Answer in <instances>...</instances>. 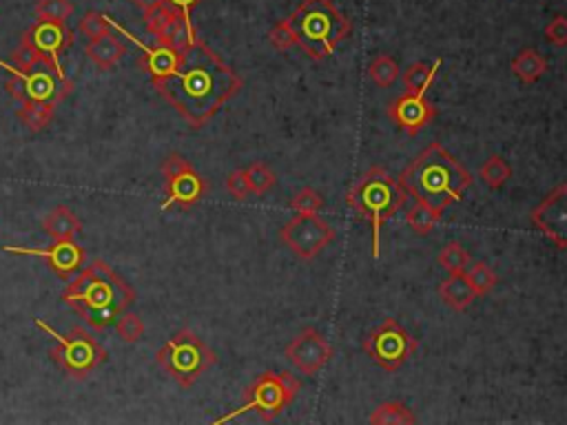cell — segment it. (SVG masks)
<instances>
[{
	"label": "cell",
	"instance_id": "obj_10",
	"mask_svg": "<svg viewBox=\"0 0 567 425\" xmlns=\"http://www.w3.org/2000/svg\"><path fill=\"white\" fill-rule=\"evenodd\" d=\"M280 239L292 255L309 262L333 242L335 230L328 221L321 220L318 212H310V215L297 212L291 221L282 226Z\"/></svg>",
	"mask_w": 567,
	"mask_h": 425
},
{
	"label": "cell",
	"instance_id": "obj_7",
	"mask_svg": "<svg viewBox=\"0 0 567 425\" xmlns=\"http://www.w3.org/2000/svg\"><path fill=\"white\" fill-rule=\"evenodd\" d=\"M297 392H300V381H297L291 372L266 370L249 386L247 392H244L242 408L226 414V417L217 419L215 423H229L247 412H257L259 419L268 423L273 421V419L280 417L284 410L295 401Z\"/></svg>",
	"mask_w": 567,
	"mask_h": 425
},
{
	"label": "cell",
	"instance_id": "obj_43",
	"mask_svg": "<svg viewBox=\"0 0 567 425\" xmlns=\"http://www.w3.org/2000/svg\"><path fill=\"white\" fill-rule=\"evenodd\" d=\"M131 3H134L142 13H146V12H151V9L158 7V4H162L164 0H131Z\"/></svg>",
	"mask_w": 567,
	"mask_h": 425
},
{
	"label": "cell",
	"instance_id": "obj_4",
	"mask_svg": "<svg viewBox=\"0 0 567 425\" xmlns=\"http://www.w3.org/2000/svg\"><path fill=\"white\" fill-rule=\"evenodd\" d=\"M286 21L291 22L297 47L313 60L333 56L353 31L351 21L330 0H301Z\"/></svg>",
	"mask_w": 567,
	"mask_h": 425
},
{
	"label": "cell",
	"instance_id": "obj_14",
	"mask_svg": "<svg viewBox=\"0 0 567 425\" xmlns=\"http://www.w3.org/2000/svg\"><path fill=\"white\" fill-rule=\"evenodd\" d=\"M22 36L30 38L31 45H34L38 54L42 56V63L49 65V67L58 74V78L67 80L63 65H60V54H63L67 47H71V42H74V31H69L65 22L38 21Z\"/></svg>",
	"mask_w": 567,
	"mask_h": 425
},
{
	"label": "cell",
	"instance_id": "obj_18",
	"mask_svg": "<svg viewBox=\"0 0 567 425\" xmlns=\"http://www.w3.org/2000/svg\"><path fill=\"white\" fill-rule=\"evenodd\" d=\"M109 22H111V27H116V30H120L122 34H125L126 38H131V40H134L135 45H138L140 49L144 51V56H142V58H140V65H142V67H144L146 71H149L151 82L158 84V82H162V80H167L169 75L176 74L178 67H179V58H182V51L171 49V47H167V45L146 47V45H142V42H140L135 36L126 34V31L122 30L120 25H116V22H113L111 18H109Z\"/></svg>",
	"mask_w": 567,
	"mask_h": 425
},
{
	"label": "cell",
	"instance_id": "obj_1",
	"mask_svg": "<svg viewBox=\"0 0 567 425\" xmlns=\"http://www.w3.org/2000/svg\"><path fill=\"white\" fill-rule=\"evenodd\" d=\"M153 87L188 125L200 129L242 91L244 80L205 40L196 38L182 49L176 74Z\"/></svg>",
	"mask_w": 567,
	"mask_h": 425
},
{
	"label": "cell",
	"instance_id": "obj_13",
	"mask_svg": "<svg viewBox=\"0 0 567 425\" xmlns=\"http://www.w3.org/2000/svg\"><path fill=\"white\" fill-rule=\"evenodd\" d=\"M532 224L545 235L556 248H567V184H559L550 195L543 197L541 204L532 211Z\"/></svg>",
	"mask_w": 567,
	"mask_h": 425
},
{
	"label": "cell",
	"instance_id": "obj_19",
	"mask_svg": "<svg viewBox=\"0 0 567 425\" xmlns=\"http://www.w3.org/2000/svg\"><path fill=\"white\" fill-rule=\"evenodd\" d=\"M42 230L54 242H71L83 230V221L78 220V215L69 206H56L42 220Z\"/></svg>",
	"mask_w": 567,
	"mask_h": 425
},
{
	"label": "cell",
	"instance_id": "obj_22",
	"mask_svg": "<svg viewBox=\"0 0 567 425\" xmlns=\"http://www.w3.org/2000/svg\"><path fill=\"white\" fill-rule=\"evenodd\" d=\"M510 67H512V74L517 75L521 82L534 84L536 80H541L543 74L547 71V60L543 58L536 49H532V47H523V49L512 58Z\"/></svg>",
	"mask_w": 567,
	"mask_h": 425
},
{
	"label": "cell",
	"instance_id": "obj_21",
	"mask_svg": "<svg viewBox=\"0 0 567 425\" xmlns=\"http://www.w3.org/2000/svg\"><path fill=\"white\" fill-rule=\"evenodd\" d=\"M439 297L443 299V304L450 306L452 310H467L479 295L475 292V288L470 286L467 277L463 273H450L448 280L439 283Z\"/></svg>",
	"mask_w": 567,
	"mask_h": 425
},
{
	"label": "cell",
	"instance_id": "obj_24",
	"mask_svg": "<svg viewBox=\"0 0 567 425\" xmlns=\"http://www.w3.org/2000/svg\"><path fill=\"white\" fill-rule=\"evenodd\" d=\"M56 113L54 102H38V100H25L22 107L18 108V120L22 122V126L31 131V134H40L47 126L51 125Z\"/></svg>",
	"mask_w": 567,
	"mask_h": 425
},
{
	"label": "cell",
	"instance_id": "obj_30",
	"mask_svg": "<svg viewBox=\"0 0 567 425\" xmlns=\"http://www.w3.org/2000/svg\"><path fill=\"white\" fill-rule=\"evenodd\" d=\"M463 275L467 277V282H470V286L475 288V292L479 297L493 291V288L496 286V282H499L496 273L485 262L467 264V268L463 271Z\"/></svg>",
	"mask_w": 567,
	"mask_h": 425
},
{
	"label": "cell",
	"instance_id": "obj_5",
	"mask_svg": "<svg viewBox=\"0 0 567 425\" xmlns=\"http://www.w3.org/2000/svg\"><path fill=\"white\" fill-rule=\"evenodd\" d=\"M406 191L384 167H371L346 195V204L372 224V257L381 255V226L404 206Z\"/></svg>",
	"mask_w": 567,
	"mask_h": 425
},
{
	"label": "cell",
	"instance_id": "obj_12",
	"mask_svg": "<svg viewBox=\"0 0 567 425\" xmlns=\"http://www.w3.org/2000/svg\"><path fill=\"white\" fill-rule=\"evenodd\" d=\"M288 361L306 377H315L333 359V346L318 328H304L284 348Z\"/></svg>",
	"mask_w": 567,
	"mask_h": 425
},
{
	"label": "cell",
	"instance_id": "obj_8",
	"mask_svg": "<svg viewBox=\"0 0 567 425\" xmlns=\"http://www.w3.org/2000/svg\"><path fill=\"white\" fill-rule=\"evenodd\" d=\"M36 325L56 339L51 357L71 379H87L98 366L107 361V351L102 343H98L84 328H71L69 334H60L40 319H36Z\"/></svg>",
	"mask_w": 567,
	"mask_h": 425
},
{
	"label": "cell",
	"instance_id": "obj_6",
	"mask_svg": "<svg viewBox=\"0 0 567 425\" xmlns=\"http://www.w3.org/2000/svg\"><path fill=\"white\" fill-rule=\"evenodd\" d=\"M155 363L171 377L179 388L196 386L217 363V352L191 330H179L155 352Z\"/></svg>",
	"mask_w": 567,
	"mask_h": 425
},
{
	"label": "cell",
	"instance_id": "obj_26",
	"mask_svg": "<svg viewBox=\"0 0 567 425\" xmlns=\"http://www.w3.org/2000/svg\"><path fill=\"white\" fill-rule=\"evenodd\" d=\"M399 74L401 71L397 60L386 54L377 56V58L368 65V78H371V82L377 84L379 89L392 87V84L397 82V78H399Z\"/></svg>",
	"mask_w": 567,
	"mask_h": 425
},
{
	"label": "cell",
	"instance_id": "obj_16",
	"mask_svg": "<svg viewBox=\"0 0 567 425\" xmlns=\"http://www.w3.org/2000/svg\"><path fill=\"white\" fill-rule=\"evenodd\" d=\"M434 116H437V108L425 100V96L404 93L388 105V117L408 135H417L423 126L432 122Z\"/></svg>",
	"mask_w": 567,
	"mask_h": 425
},
{
	"label": "cell",
	"instance_id": "obj_28",
	"mask_svg": "<svg viewBox=\"0 0 567 425\" xmlns=\"http://www.w3.org/2000/svg\"><path fill=\"white\" fill-rule=\"evenodd\" d=\"M479 178L484 179L485 186L490 188H501L510 178H512V169L505 162L501 155H490L479 169Z\"/></svg>",
	"mask_w": 567,
	"mask_h": 425
},
{
	"label": "cell",
	"instance_id": "obj_32",
	"mask_svg": "<svg viewBox=\"0 0 567 425\" xmlns=\"http://www.w3.org/2000/svg\"><path fill=\"white\" fill-rule=\"evenodd\" d=\"M244 173H247L250 193H255V195H266L277 184V176L273 173V169L262 162H253L249 169H244Z\"/></svg>",
	"mask_w": 567,
	"mask_h": 425
},
{
	"label": "cell",
	"instance_id": "obj_15",
	"mask_svg": "<svg viewBox=\"0 0 567 425\" xmlns=\"http://www.w3.org/2000/svg\"><path fill=\"white\" fill-rule=\"evenodd\" d=\"M9 255H31V257H42L51 266V271L58 277H71L78 273L84 264V248L71 239V242H54L47 248H18L4 247Z\"/></svg>",
	"mask_w": 567,
	"mask_h": 425
},
{
	"label": "cell",
	"instance_id": "obj_39",
	"mask_svg": "<svg viewBox=\"0 0 567 425\" xmlns=\"http://www.w3.org/2000/svg\"><path fill=\"white\" fill-rule=\"evenodd\" d=\"M268 40H271V45L280 51H286V49H291V47L297 45L295 34H292V27L288 21L277 22V25L273 27L271 31H268Z\"/></svg>",
	"mask_w": 567,
	"mask_h": 425
},
{
	"label": "cell",
	"instance_id": "obj_40",
	"mask_svg": "<svg viewBox=\"0 0 567 425\" xmlns=\"http://www.w3.org/2000/svg\"><path fill=\"white\" fill-rule=\"evenodd\" d=\"M224 184H226V191L231 193V197H235L238 202H244L250 195V186H249V179H247V173H244V169L229 173Z\"/></svg>",
	"mask_w": 567,
	"mask_h": 425
},
{
	"label": "cell",
	"instance_id": "obj_25",
	"mask_svg": "<svg viewBox=\"0 0 567 425\" xmlns=\"http://www.w3.org/2000/svg\"><path fill=\"white\" fill-rule=\"evenodd\" d=\"M368 423L375 425H414L417 414L404 403V401H388V403L377 405L368 417Z\"/></svg>",
	"mask_w": 567,
	"mask_h": 425
},
{
	"label": "cell",
	"instance_id": "obj_3",
	"mask_svg": "<svg viewBox=\"0 0 567 425\" xmlns=\"http://www.w3.org/2000/svg\"><path fill=\"white\" fill-rule=\"evenodd\" d=\"M63 301L93 330L102 333L118 319V315L129 310L135 301V292L107 262L93 259L69 283L63 292Z\"/></svg>",
	"mask_w": 567,
	"mask_h": 425
},
{
	"label": "cell",
	"instance_id": "obj_11",
	"mask_svg": "<svg viewBox=\"0 0 567 425\" xmlns=\"http://www.w3.org/2000/svg\"><path fill=\"white\" fill-rule=\"evenodd\" d=\"M162 176L167 179V200L160 204V211H169L171 206H188L197 204L206 195V182L200 173L193 171L188 160L179 153H171L162 162Z\"/></svg>",
	"mask_w": 567,
	"mask_h": 425
},
{
	"label": "cell",
	"instance_id": "obj_9",
	"mask_svg": "<svg viewBox=\"0 0 567 425\" xmlns=\"http://www.w3.org/2000/svg\"><path fill=\"white\" fill-rule=\"evenodd\" d=\"M362 348L372 363L388 372H397L410 357H414L419 343L399 321L388 317L363 339Z\"/></svg>",
	"mask_w": 567,
	"mask_h": 425
},
{
	"label": "cell",
	"instance_id": "obj_20",
	"mask_svg": "<svg viewBox=\"0 0 567 425\" xmlns=\"http://www.w3.org/2000/svg\"><path fill=\"white\" fill-rule=\"evenodd\" d=\"M84 51H87L89 60H92L98 69L109 71L125 58L126 45L120 40V38H116L113 34H105L100 38L89 40L87 47H84Z\"/></svg>",
	"mask_w": 567,
	"mask_h": 425
},
{
	"label": "cell",
	"instance_id": "obj_23",
	"mask_svg": "<svg viewBox=\"0 0 567 425\" xmlns=\"http://www.w3.org/2000/svg\"><path fill=\"white\" fill-rule=\"evenodd\" d=\"M441 63L443 60L439 58V60H434L432 65H425V63L410 65V67L401 74L406 91L413 93V96H425V91L432 87L434 78H437L439 69H441Z\"/></svg>",
	"mask_w": 567,
	"mask_h": 425
},
{
	"label": "cell",
	"instance_id": "obj_2",
	"mask_svg": "<svg viewBox=\"0 0 567 425\" xmlns=\"http://www.w3.org/2000/svg\"><path fill=\"white\" fill-rule=\"evenodd\" d=\"M397 182L414 202L443 212L472 186V176L450 151L432 142L401 171Z\"/></svg>",
	"mask_w": 567,
	"mask_h": 425
},
{
	"label": "cell",
	"instance_id": "obj_36",
	"mask_svg": "<svg viewBox=\"0 0 567 425\" xmlns=\"http://www.w3.org/2000/svg\"><path fill=\"white\" fill-rule=\"evenodd\" d=\"M291 209L300 215H310V212H319L324 209V197L319 195L315 188L306 186L297 193L295 197L291 200Z\"/></svg>",
	"mask_w": 567,
	"mask_h": 425
},
{
	"label": "cell",
	"instance_id": "obj_38",
	"mask_svg": "<svg viewBox=\"0 0 567 425\" xmlns=\"http://www.w3.org/2000/svg\"><path fill=\"white\" fill-rule=\"evenodd\" d=\"M0 67L7 69L9 74H12L7 82H4V89H7L9 96L18 102H25L27 100V74H21L18 69L9 67V65L3 63V60H0Z\"/></svg>",
	"mask_w": 567,
	"mask_h": 425
},
{
	"label": "cell",
	"instance_id": "obj_37",
	"mask_svg": "<svg viewBox=\"0 0 567 425\" xmlns=\"http://www.w3.org/2000/svg\"><path fill=\"white\" fill-rule=\"evenodd\" d=\"M80 31L93 40V38H100L105 34H111V22H109V16H102L98 12H87L80 21Z\"/></svg>",
	"mask_w": 567,
	"mask_h": 425
},
{
	"label": "cell",
	"instance_id": "obj_17",
	"mask_svg": "<svg viewBox=\"0 0 567 425\" xmlns=\"http://www.w3.org/2000/svg\"><path fill=\"white\" fill-rule=\"evenodd\" d=\"M71 89H74V82L58 78V74L45 63H40L34 71L27 74V100L54 102V105H58Z\"/></svg>",
	"mask_w": 567,
	"mask_h": 425
},
{
	"label": "cell",
	"instance_id": "obj_42",
	"mask_svg": "<svg viewBox=\"0 0 567 425\" xmlns=\"http://www.w3.org/2000/svg\"><path fill=\"white\" fill-rule=\"evenodd\" d=\"M164 3H167L171 9H176L179 16L184 18V21L191 22V9L196 7V4L200 3V0H164ZM191 25H193V22H191Z\"/></svg>",
	"mask_w": 567,
	"mask_h": 425
},
{
	"label": "cell",
	"instance_id": "obj_31",
	"mask_svg": "<svg viewBox=\"0 0 567 425\" xmlns=\"http://www.w3.org/2000/svg\"><path fill=\"white\" fill-rule=\"evenodd\" d=\"M437 262L439 266L446 268L448 273H463L467 268V264L472 262V257L459 242H450L439 250Z\"/></svg>",
	"mask_w": 567,
	"mask_h": 425
},
{
	"label": "cell",
	"instance_id": "obj_41",
	"mask_svg": "<svg viewBox=\"0 0 567 425\" xmlns=\"http://www.w3.org/2000/svg\"><path fill=\"white\" fill-rule=\"evenodd\" d=\"M545 38L550 42H554L556 47L567 45V18L556 16L554 21H550V25L545 27Z\"/></svg>",
	"mask_w": 567,
	"mask_h": 425
},
{
	"label": "cell",
	"instance_id": "obj_33",
	"mask_svg": "<svg viewBox=\"0 0 567 425\" xmlns=\"http://www.w3.org/2000/svg\"><path fill=\"white\" fill-rule=\"evenodd\" d=\"M74 13L71 0H38L36 18L47 22H67Z\"/></svg>",
	"mask_w": 567,
	"mask_h": 425
},
{
	"label": "cell",
	"instance_id": "obj_29",
	"mask_svg": "<svg viewBox=\"0 0 567 425\" xmlns=\"http://www.w3.org/2000/svg\"><path fill=\"white\" fill-rule=\"evenodd\" d=\"M176 16H178V12L169 7L167 3L158 4V7L144 13L146 31H149L151 36H155V40L160 42L164 38V34L169 31V27H171V22L176 21Z\"/></svg>",
	"mask_w": 567,
	"mask_h": 425
},
{
	"label": "cell",
	"instance_id": "obj_34",
	"mask_svg": "<svg viewBox=\"0 0 567 425\" xmlns=\"http://www.w3.org/2000/svg\"><path fill=\"white\" fill-rule=\"evenodd\" d=\"M12 63H13V69H18L21 74H30V71H34L38 65L42 63V56L38 54V49L31 45L30 38L22 36L21 45L13 49Z\"/></svg>",
	"mask_w": 567,
	"mask_h": 425
},
{
	"label": "cell",
	"instance_id": "obj_35",
	"mask_svg": "<svg viewBox=\"0 0 567 425\" xmlns=\"http://www.w3.org/2000/svg\"><path fill=\"white\" fill-rule=\"evenodd\" d=\"M113 324H116L118 337H120L125 343L140 342L142 334H144V321H142L140 315L129 313V310L118 315V319L113 321Z\"/></svg>",
	"mask_w": 567,
	"mask_h": 425
},
{
	"label": "cell",
	"instance_id": "obj_27",
	"mask_svg": "<svg viewBox=\"0 0 567 425\" xmlns=\"http://www.w3.org/2000/svg\"><path fill=\"white\" fill-rule=\"evenodd\" d=\"M439 217H441L439 211L430 209L428 204H422V202H414V206L406 215V224L413 229V233L430 235L434 230V226H437Z\"/></svg>",
	"mask_w": 567,
	"mask_h": 425
}]
</instances>
